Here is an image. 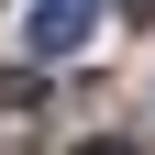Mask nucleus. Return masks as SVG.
<instances>
[{
  "instance_id": "1",
  "label": "nucleus",
  "mask_w": 155,
  "mask_h": 155,
  "mask_svg": "<svg viewBox=\"0 0 155 155\" xmlns=\"http://www.w3.org/2000/svg\"><path fill=\"white\" fill-rule=\"evenodd\" d=\"M89 33H100V0H33V22H22V45H33V55L55 67V55H78Z\"/></svg>"
},
{
  "instance_id": "2",
  "label": "nucleus",
  "mask_w": 155,
  "mask_h": 155,
  "mask_svg": "<svg viewBox=\"0 0 155 155\" xmlns=\"http://www.w3.org/2000/svg\"><path fill=\"white\" fill-rule=\"evenodd\" d=\"M78 155H133V144H78Z\"/></svg>"
},
{
  "instance_id": "3",
  "label": "nucleus",
  "mask_w": 155,
  "mask_h": 155,
  "mask_svg": "<svg viewBox=\"0 0 155 155\" xmlns=\"http://www.w3.org/2000/svg\"><path fill=\"white\" fill-rule=\"evenodd\" d=\"M133 11H144V22H155V0H133Z\"/></svg>"
}]
</instances>
